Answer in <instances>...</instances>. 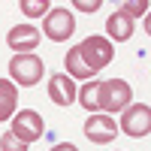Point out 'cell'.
<instances>
[{
	"label": "cell",
	"instance_id": "cell-1",
	"mask_svg": "<svg viewBox=\"0 0 151 151\" xmlns=\"http://www.w3.org/2000/svg\"><path fill=\"white\" fill-rule=\"evenodd\" d=\"M130 103H133V88L124 82V79H106V82H100L97 109H103V115L124 112Z\"/></svg>",
	"mask_w": 151,
	"mask_h": 151
},
{
	"label": "cell",
	"instance_id": "cell-2",
	"mask_svg": "<svg viewBox=\"0 0 151 151\" xmlns=\"http://www.w3.org/2000/svg\"><path fill=\"white\" fill-rule=\"evenodd\" d=\"M79 55H82V60H85V67L91 70V76H97L103 67H109L112 55H115V45H112L106 36L91 33V36H85V40L79 42Z\"/></svg>",
	"mask_w": 151,
	"mask_h": 151
},
{
	"label": "cell",
	"instance_id": "cell-3",
	"mask_svg": "<svg viewBox=\"0 0 151 151\" xmlns=\"http://www.w3.org/2000/svg\"><path fill=\"white\" fill-rule=\"evenodd\" d=\"M42 73H45V64L42 58L36 55H15L9 60V82L12 85H21V88H33L42 82Z\"/></svg>",
	"mask_w": 151,
	"mask_h": 151
},
{
	"label": "cell",
	"instance_id": "cell-4",
	"mask_svg": "<svg viewBox=\"0 0 151 151\" xmlns=\"http://www.w3.org/2000/svg\"><path fill=\"white\" fill-rule=\"evenodd\" d=\"M118 133H127L133 139H145L151 133V106L148 103H130L121 112V124Z\"/></svg>",
	"mask_w": 151,
	"mask_h": 151
},
{
	"label": "cell",
	"instance_id": "cell-5",
	"mask_svg": "<svg viewBox=\"0 0 151 151\" xmlns=\"http://www.w3.org/2000/svg\"><path fill=\"white\" fill-rule=\"evenodd\" d=\"M42 33H45L52 42H67L70 36L76 33V15H73L67 6L48 9L45 18H42Z\"/></svg>",
	"mask_w": 151,
	"mask_h": 151
},
{
	"label": "cell",
	"instance_id": "cell-6",
	"mask_svg": "<svg viewBox=\"0 0 151 151\" xmlns=\"http://www.w3.org/2000/svg\"><path fill=\"white\" fill-rule=\"evenodd\" d=\"M9 133L15 136V139H21L24 145L42 139V136H45L42 115H40L36 109H21V112H15V115H12V127H9Z\"/></svg>",
	"mask_w": 151,
	"mask_h": 151
},
{
	"label": "cell",
	"instance_id": "cell-7",
	"mask_svg": "<svg viewBox=\"0 0 151 151\" xmlns=\"http://www.w3.org/2000/svg\"><path fill=\"white\" fill-rule=\"evenodd\" d=\"M85 136L91 142H97V145H109V142H115V136H118V124H115L112 115L94 112V115H88V121H85Z\"/></svg>",
	"mask_w": 151,
	"mask_h": 151
},
{
	"label": "cell",
	"instance_id": "cell-8",
	"mask_svg": "<svg viewBox=\"0 0 151 151\" xmlns=\"http://www.w3.org/2000/svg\"><path fill=\"white\" fill-rule=\"evenodd\" d=\"M40 40H42V33L33 24H15L9 30V36H6V45L15 55H33V48L40 45Z\"/></svg>",
	"mask_w": 151,
	"mask_h": 151
},
{
	"label": "cell",
	"instance_id": "cell-9",
	"mask_svg": "<svg viewBox=\"0 0 151 151\" xmlns=\"http://www.w3.org/2000/svg\"><path fill=\"white\" fill-rule=\"evenodd\" d=\"M76 82L70 79L67 73H55L52 79H48V97H52V103L55 106H64V109H70L73 103H76Z\"/></svg>",
	"mask_w": 151,
	"mask_h": 151
},
{
	"label": "cell",
	"instance_id": "cell-10",
	"mask_svg": "<svg viewBox=\"0 0 151 151\" xmlns=\"http://www.w3.org/2000/svg\"><path fill=\"white\" fill-rule=\"evenodd\" d=\"M133 30H136V21L127 15L124 9H118V12H112V15L106 18V40L109 42H127L130 36H133Z\"/></svg>",
	"mask_w": 151,
	"mask_h": 151
},
{
	"label": "cell",
	"instance_id": "cell-11",
	"mask_svg": "<svg viewBox=\"0 0 151 151\" xmlns=\"http://www.w3.org/2000/svg\"><path fill=\"white\" fill-rule=\"evenodd\" d=\"M15 109H18V88L9 79H0V124L12 121Z\"/></svg>",
	"mask_w": 151,
	"mask_h": 151
},
{
	"label": "cell",
	"instance_id": "cell-12",
	"mask_svg": "<svg viewBox=\"0 0 151 151\" xmlns=\"http://www.w3.org/2000/svg\"><path fill=\"white\" fill-rule=\"evenodd\" d=\"M67 76L73 82H91L94 76H91V70L85 67V60H82V55H79V45H73L70 52H67Z\"/></svg>",
	"mask_w": 151,
	"mask_h": 151
},
{
	"label": "cell",
	"instance_id": "cell-13",
	"mask_svg": "<svg viewBox=\"0 0 151 151\" xmlns=\"http://www.w3.org/2000/svg\"><path fill=\"white\" fill-rule=\"evenodd\" d=\"M97 94H100V82L91 79L88 85H82L79 91H76V100L82 103V109H88V112L94 115V112H97Z\"/></svg>",
	"mask_w": 151,
	"mask_h": 151
},
{
	"label": "cell",
	"instance_id": "cell-14",
	"mask_svg": "<svg viewBox=\"0 0 151 151\" xmlns=\"http://www.w3.org/2000/svg\"><path fill=\"white\" fill-rule=\"evenodd\" d=\"M18 6L27 18H42V12H48V0H21Z\"/></svg>",
	"mask_w": 151,
	"mask_h": 151
},
{
	"label": "cell",
	"instance_id": "cell-15",
	"mask_svg": "<svg viewBox=\"0 0 151 151\" xmlns=\"http://www.w3.org/2000/svg\"><path fill=\"white\" fill-rule=\"evenodd\" d=\"M0 151H27V145L21 139H15L12 133H3L0 136Z\"/></svg>",
	"mask_w": 151,
	"mask_h": 151
},
{
	"label": "cell",
	"instance_id": "cell-16",
	"mask_svg": "<svg viewBox=\"0 0 151 151\" xmlns=\"http://www.w3.org/2000/svg\"><path fill=\"white\" fill-rule=\"evenodd\" d=\"M121 9L127 12L130 18H139V15H145V9H148V3H145V0H127V3H124Z\"/></svg>",
	"mask_w": 151,
	"mask_h": 151
},
{
	"label": "cell",
	"instance_id": "cell-17",
	"mask_svg": "<svg viewBox=\"0 0 151 151\" xmlns=\"http://www.w3.org/2000/svg\"><path fill=\"white\" fill-rule=\"evenodd\" d=\"M73 6H76V9H82V12H88V15H91V12H97V9H100V0H76Z\"/></svg>",
	"mask_w": 151,
	"mask_h": 151
},
{
	"label": "cell",
	"instance_id": "cell-18",
	"mask_svg": "<svg viewBox=\"0 0 151 151\" xmlns=\"http://www.w3.org/2000/svg\"><path fill=\"white\" fill-rule=\"evenodd\" d=\"M48 151H79V148H76L73 142H58V145H52Z\"/></svg>",
	"mask_w": 151,
	"mask_h": 151
}]
</instances>
